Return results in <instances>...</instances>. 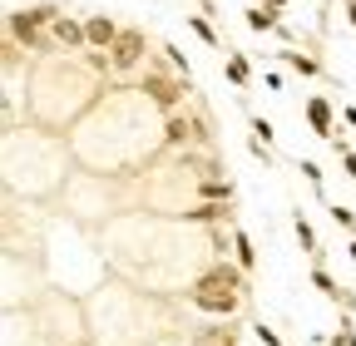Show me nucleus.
Instances as JSON below:
<instances>
[{"mask_svg": "<svg viewBox=\"0 0 356 346\" xmlns=\"http://www.w3.org/2000/svg\"><path fill=\"white\" fill-rule=\"evenodd\" d=\"M84 35H89V45H95V50H114V40H119V30H114L109 15H89L84 20Z\"/></svg>", "mask_w": 356, "mask_h": 346, "instance_id": "nucleus-1", "label": "nucleus"}, {"mask_svg": "<svg viewBox=\"0 0 356 346\" xmlns=\"http://www.w3.org/2000/svg\"><path fill=\"white\" fill-rule=\"evenodd\" d=\"M109 55H114V69H134V65H139V55H144V40H139V35H119Z\"/></svg>", "mask_w": 356, "mask_h": 346, "instance_id": "nucleus-2", "label": "nucleus"}, {"mask_svg": "<svg viewBox=\"0 0 356 346\" xmlns=\"http://www.w3.org/2000/svg\"><path fill=\"white\" fill-rule=\"evenodd\" d=\"M307 124H312V134L337 139V134H332V109H327V99H307Z\"/></svg>", "mask_w": 356, "mask_h": 346, "instance_id": "nucleus-3", "label": "nucleus"}, {"mask_svg": "<svg viewBox=\"0 0 356 346\" xmlns=\"http://www.w3.org/2000/svg\"><path fill=\"white\" fill-rule=\"evenodd\" d=\"M233 213V203H198V208H188L184 218L188 223H218V218H228Z\"/></svg>", "mask_w": 356, "mask_h": 346, "instance_id": "nucleus-4", "label": "nucleus"}, {"mask_svg": "<svg viewBox=\"0 0 356 346\" xmlns=\"http://www.w3.org/2000/svg\"><path fill=\"white\" fill-rule=\"evenodd\" d=\"M50 30H55V40H65V45H74V50H79V45H89L84 25H74V20H65V15H55V25H50Z\"/></svg>", "mask_w": 356, "mask_h": 346, "instance_id": "nucleus-5", "label": "nucleus"}, {"mask_svg": "<svg viewBox=\"0 0 356 346\" xmlns=\"http://www.w3.org/2000/svg\"><path fill=\"white\" fill-rule=\"evenodd\" d=\"M233 252H238V267H243V272H252V267H257V252H252V238H248L243 228L233 233Z\"/></svg>", "mask_w": 356, "mask_h": 346, "instance_id": "nucleus-6", "label": "nucleus"}, {"mask_svg": "<svg viewBox=\"0 0 356 346\" xmlns=\"http://www.w3.org/2000/svg\"><path fill=\"white\" fill-rule=\"evenodd\" d=\"M297 242H302L312 257H322V247H317V233H312V223L302 218V213H297Z\"/></svg>", "mask_w": 356, "mask_h": 346, "instance_id": "nucleus-7", "label": "nucleus"}, {"mask_svg": "<svg viewBox=\"0 0 356 346\" xmlns=\"http://www.w3.org/2000/svg\"><path fill=\"white\" fill-rule=\"evenodd\" d=\"M327 213H332V223H337V228H346V233H351V238H356V213H351V208H346V203H332V208H327Z\"/></svg>", "mask_w": 356, "mask_h": 346, "instance_id": "nucleus-8", "label": "nucleus"}, {"mask_svg": "<svg viewBox=\"0 0 356 346\" xmlns=\"http://www.w3.org/2000/svg\"><path fill=\"white\" fill-rule=\"evenodd\" d=\"M312 282H317V287H322V292H327V297H332V302H341V287H337V282H332V272H327V267H322V263H317V267H312Z\"/></svg>", "mask_w": 356, "mask_h": 346, "instance_id": "nucleus-9", "label": "nucleus"}, {"mask_svg": "<svg viewBox=\"0 0 356 346\" xmlns=\"http://www.w3.org/2000/svg\"><path fill=\"white\" fill-rule=\"evenodd\" d=\"M248 25L252 30H277V10H262L257 6V10H248Z\"/></svg>", "mask_w": 356, "mask_h": 346, "instance_id": "nucleus-10", "label": "nucleus"}, {"mask_svg": "<svg viewBox=\"0 0 356 346\" xmlns=\"http://www.w3.org/2000/svg\"><path fill=\"white\" fill-rule=\"evenodd\" d=\"M332 149L341 154V168H346V179L356 183V154H351V144H346V139H332Z\"/></svg>", "mask_w": 356, "mask_h": 346, "instance_id": "nucleus-11", "label": "nucleus"}, {"mask_svg": "<svg viewBox=\"0 0 356 346\" xmlns=\"http://www.w3.org/2000/svg\"><path fill=\"white\" fill-rule=\"evenodd\" d=\"M282 60H287L292 69H302V74H322V65H317V60H307V55H292V50H287Z\"/></svg>", "mask_w": 356, "mask_h": 346, "instance_id": "nucleus-12", "label": "nucleus"}, {"mask_svg": "<svg viewBox=\"0 0 356 346\" xmlns=\"http://www.w3.org/2000/svg\"><path fill=\"white\" fill-rule=\"evenodd\" d=\"M302 173H307V183H312V188H317V193H322V168H317V163H312V158H302Z\"/></svg>", "mask_w": 356, "mask_h": 346, "instance_id": "nucleus-13", "label": "nucleus"}, {"mask_svg": "<svg viewBox=\"0 0 356 346\" xmlns=\"http://www.w3.org/2000/svg\"><path fill=\"white\" fill-rule=\"evenodd\" d=\"M228 79H233V84H248V65H243V60H238V55H233V60H228Z\"/></svg>", "mask_w": 356, "mask_h": 346, "instance_id": "nucleus-14", "label": "nucleus"}, {"mask_svg": "<svg viewBox=\"0 0 356 346\" xmlns=\"http://www.w3.org/2000/svg\"><path fill=\"white\" fill-rule=\"evenodd\" d=\"M188 25H193V30H198V35H203V40H208V45H218V35H213V25H208V20H203V15H193V20H188Z\"/></svg>", "mask_w": 356, "mask_h": 346, "instance_id": "nucleus-15", "label": "nucleus"}, {"mask_svg": "<svg viewBox=\"0 0 356 346\" xmlns=\"http://www.w3.org/2000/svg\"><path fill=\"white\" fill-rule=\"evenodd\" d=\"M252 134H262V144H273L277 134H273V124H267V119H252Z\"/></svg>", "mask_w": 356, "mask_h": 346, "instance_id": "nucleus-16", "label": "nucleus"}, {"mask_svg": "<svg viewBox=\"0 0 356 346\" xmlns=\"http://www.w3.org/2000/svg\"><path fill=\"white\" fill-rule=\"evenodd\" d=\"M257 341H262V346H282V336H277L273 327H257Z\"/></svg>", "mask_w": 356, "mask_h": 346, "instance_id": "nucleus-17", "label": "nucleus"}, {"mask_svg": "<svg viewBox=\"0 0 356 346\" xmlns=\"http://www.w3.org/2000/svg\"><path fill=\"white\" fill-rule=\"evenodd\" d=\"M346 257H351V263H356V238H351V242H346Z\"/></svg>", "mask_w": 356, "mask_h": 346, "instance_id": "nucleus-18", "label": "nucleus"}, {"mask_svg": "<svg viewBox=\"0 0 356 346\" xmlns=\"http://www.w3.org/2000/svg\"><path fill=\"white\" fill-rule=\"evenodd\" d=\"M327 346H351V341H346V336H332V341H327Z\"/></svg>", "mask_w": 356, "mask_h": 346, "instance_id": "nucleus-19", "label": "nucleus"}, {"mask_svg": "<svg viewBox=\"0 0 356 346\" xmlns=\"http://www.w3.org/2000/svg\"><path fill=\"white\" fill-rule=\"evenodd\" d=\"M346 20H351V25H356V6H351V10H346Z\"/></svg>", "mask_w": 356, "mask_h": 346, "instance_id": "nucleus-20", "label": "nucleus"}, {"mask_svg": "<svg viewBox=\"0 0 356 346\" xmlns=\"http://www.w3.org/2000/svg\"><path fill=\"white\" fill-rule=\"evenodd\" d=\"M267 6H273V10H277V6H282V0H267Z\"/></svg>", "mask_w": 356, "mask_h": 346, "instance_id": "nucleus-21", "label": "nucleus"}, {"mask_svg": "<svg viewBox=\"0 0 356 346\" xmlns=\"http://www.w3.org/2000/svg\"><path fill=\"white\" fill-rule=\"evenodd\" d=\"M346 6H356V0H346Z\"/></svg>", "mask_w": 356, "mask_h": 346, "instance_id": "nucleus-22", "label": "nucleus"}]
</instances>
